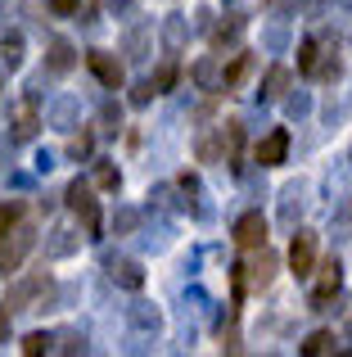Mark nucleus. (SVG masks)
<instances>
[{
	"mask_svg": "<svg viewBox=\"0 0 352 357\" xmlns=\"http://www.w3.org/2000/svg\"><path fill=\"white\" fill-rule=\"evenodd\" d=\"M317 271V289H312V303H330V298L339 294V285H344V267H339V258H326Z\"/></svg>",
	"mask_w": 352,
	"mask_h": 357,
	"instance_id": "1",
	"label": "nucleus"
},
{
	"mask_svg": "<svg viewBox=\"0 0 352 357\" xmlns=\"http://www.w3.org/2000/svg\"><path fill=\"white\" fill-rule=\"evenodd\" d=\"M312 267H317V236L312 231H298L289 244V271L294 276H312Z\"/></svg>",
	"mask_w": 352,
	"mask_h": 357,
	"instance_id": "2",
	"label": "nucleus"
},
{
	"mask_svg": "<svg viewBox=\"0 0 352 357\" xmlns=\"http://www.w3.org/2000/svg\"><path fill=\"white\" fill-rule=\"evenodd\" d=\"M285 154H289V131H285V127H275L271 136H262V140L253 145V158H257L262 167H275V163H285Z\"/></svg>",
	"mask_w": 352,
	"mask_h": 357,
	"instance_id": "3",
	"label": "nucleus"
},
{
	"mask_svg": "<svg viewBox=\"0 0 352 357\" xmlns=\"http://www.w3.org/2000/svg\"><path fill=\"white\" fill-rule=\"evenodd\" d=\"M235 244H239V249H262V244H266V218H262V213H244V218H239L235 222Z\"/></svg>",
	"mask_w": 352,
	"mask_h": 357,
	"instance_id": "4",
	"label": "nucleus"
},
{
	"mask_svg": "<svg viewBox=\"0 0 352 357\" xmlns=\"http://www.w3.org/2000/svg\"><path fill=\"white\" fill-rule=\"evenodd\" d=\"M86 63H90V73H95V77L104 82L109 91H118V86H122V63H118L109 50H90V54H86Z\"/></svg>",
	"mask_w": 352,
	"mask_h": 357,
	"instance_id": "5",
	"label": "nucleus"
},
{
	"mask_svg": "<svg viewBox=\"0 0 352 357\" xmlns=\"http://www.w3.org/2000/svg\"><path fill=\"white\" fill-rule=\"evenodd\" d=\"M68 208L77 213V218H86V227L95 231V199H90V185L86 181H72L68 185Z\"/></svg>",
	"mask_w": 352,
	"mask_h": 357,
	"instance_id": "6",
	"label": "nucleus"
},
{
	"mask_svg": "<svg viewBox=\"0 0 352 357\" xmlns=\"http://www.w3.org/2000/svg\"><path fill=\"white\" fill-rule=\"evenodd\" d=\"M9 236H14V244L5 240V249H0V262H5V271H18V262H23V253L32 249V236H27V231H9Z\"/></svg>",
	"mask_w": 352,
	"mask_h": 357,
	"instance_id": "7",
	"label": "nucleus"
},
{
	"mask_svg": "<svg viewBox=\"0 0 352 357\" xmlns=\"http://www.w3.org/2000/svg\"><path fill=\"white\" fill-rule=\"evenodd\" d=\"M321 353H335V331L307 335V344H303V357H321Z\"/></svg>",
	"mask_w": 352,
	"mask_h": 357,
	"instance_id": "8",
	"label": "nucleus"
},
{
	"mask_svg": "<svg viewBox=\"0 0 352 357\" xmlns=\"http://www.w3.org/2000/svg\"><path fill=\"white\" fill-rule=\"evenodd\" d=\"M72 63H77V59H72V45L68 41H54L50 45V73H72Z\"/></svg>",
	"mask_w": 352,
	"mask_h": 357,
	"instance_id": "9",
	"label": "nucleus"
},
{
	"mask_svg": "<svg viewBox=\"0 0 352 357\" xmlns=\"http://www.w3.org/2000/svg\"><path fill=\"white\" fill-rule=\"evenodd\" d=\"M18 222H23V204H0V236H9Z\"/></svg>",
	"mask_w": 352,
	"mask_h": 357,
	"instance_id": "10",
	"label": "nucleus"
},
{
	"mask_svg": "<svg viewBox=\"0 0 352 357\" xmlns=\"http://www.w3.org/2000/svg\"><path fill=\"white\" fill-rule=\"evenodd\" d=\"M285 86H289V68H271V82H266V100H280Z\"/></svg>",
	"mask_w": 352,
	"mask_h": 357,
	"instance_id": "11",
	"label": "nucleus"
},
{
	"mask_svg": "<svg viewBox=\"0 0 352 357\" xmlns=\"http://www.w3.org/2000/svg\"><path fill=\"white\" fill-rule=\"evenodd\" d=\"M45 349H50V335H45V331H32V335L23 340V353H27V357H41Z\"/></svg>",
	"mask_w": 352,
	"mask_h": 357,
	"instance_id": "12",
	"label": "nucleus"
},
{
	"mask_svg": "<svg viewBox=\"0 0 352 357\" xmlns=\"http://www.w3.org/2000/svg\"><path fill=\"white\" fill-rule=\"evenodd\" d=\"M113 276L122 280V285H131V289H141V285H145V276H141V267H136V262H122Z\"/></svg>",
	"mask_w": 352,
	"mask_h": 357,
	"instance_id": "13",
	"label": "nucleus"
},
{
	"mask_svg": "<svg viewBox=\"0 0 352 357\" xmlns=\"http://www.w3.org/2000/svg\"><path fill=\"white\" fill-rule=\"evenodd\" d=\"M298 73H317V41L298 45Z\"/></svg>",
	"mask_w": 352,
	"mask_h": 357,
	"instance_id": "14",
	"label": "nucleus"
},
{
	"mask_svg": "<svg viewBox=\"0 0 352 357\" xmlns=\"http://www.w3.org/2000/svg\"><path fill=\"white\" fill-rule=\"evenodd\" d=\"M248 63H253V59H248V54H235V63H230V68H226V86H235V82H244Z\"/></svg>",
	"mask_w": 352,
	"mask_h": 357,
	"instance_id": "15",
	"label": "nucleus"
},
{
	"mask_svg": "<svg viewBox=\"0 0 352 357\" xmlns=\"http://www.w3.org/2000/svg\"><path fill=\"white\" fill-rule=\"evenodd\" d=\"M95 185H99V190H118V167L99 163V167H95Z\"/></svg>",
	"mask_w": 352,
	"mask_h": 357,
	"instance_id": "16",
	"label": "nucleus"
},
{
	"mask_svg": "<svg viewBox=\"0 0 352 357\" xmlns=\"http://www.w3.org/2000/svg\"><path fill=\"white\" fill-rule=\"evenodd\" d=\"M176 86V63H168V68L159 73V82H154V96H163V91H172Z\"/></svg>",
	"mask_w": 352,
	"mask_h": 357,
	"instance_id": "17",
	"label": "nucleus"
},
{
	"mask_svg": "<svg viewBox=\"0 0 352 357\" xmlns=\"http://www.w3.org/2000/svg\"><path fill=\"white\" fill-rule=\"evenodd\" d=\"M50 9H54V14H77L81 0H50Z\"/></svg>",
	"mask_w": 352,
	"mask_h": 357,
	"instance_id": "18",
	"label": "nucleus"
},
{
	"mask_svg": "<svg viewBox=\"0 0 352 357\" xmlns=\"http://www.w3.org/2000/svg\"><path fill=\"white\" fill-rule=\"evenodd\" d=\"M32 131H36V118H32V114H23V118H18V140H27Z\"/></svg>",
	"mask_w": 352,
	"mask_h": 357,
	"instance_id": "19",
	"label": "nucleus"
},
{
	"mask_svg": "<svg viewBox=\"0 0 352 357\" xmlns=\"http://www.w3.org/2000/svg\"><path fill=\"white\" fill-rule=\"evenodd\" d=\"M150 96H154V82H150V86H136V96H131V105H150Z\"/></svg>",
	"mask_w": 352,
	"mask_h": 357,
	"instance_id": "20",
	"label": "nucleus"
},
{
	"mask_svg": "<svg viewBox=\"0 0 352 357\" xmlns=\"http://www.w3.org/2000/svg\"><path fill=\"white\" fill-rule=\"evenodd\" d=\"M5 335H9V307H0V344H5Z\"/></svg>",
	"mask_w": 352,
	"mask_h": 357,
	"instance_id": "21",
	"label": "nucleus"
}]
</instances>
